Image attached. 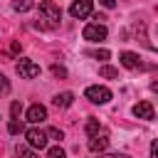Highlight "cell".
<instances>
[{
	"mask_svg": "<svg viewBox=\"0 0 158 158\" xmlns=\"http://www.w3.org/2000/svg\"><path fill=\"white\" fill-rule=\"evenodd\" d=\"M84 96H86L89 101H94V104H109V101H111V91H109L106 86H99V84L86 86Z\"/></svg>",
	"mask_w": 158,
	"mask_h": 158,
	"instance_id": "obj_1",
	"label": "cell"
},
{
	"mask_svg": "<svg viewBox=\"0 0 158 158\" xmlns=\"http://www.w3.org/2000/svg\"><path fill=\"white\" fill-rule=\"evenodd\" d=\"M40 12L44 15V20H49L52 27L59 25V20H62V10H59L52 0H42V2H40Z\"/></svg>",
	"mask_w": 158,
	"mask_h": 158,
	"instance_id": "obj_2",
	"label": "cell"
},
{
	"mask_svg": "<svg viewBox=\"0 0 158 158\" xmlns=\"http://www.w3.org/2000/svg\"><path fill=\"white\" fill-rule=\"evenodd\" d=\"M81 35H84V40H89V42H104L109 32H106V27H104L101 22H91V25L84 27Z\"/></svg>",
	"mask_w": 158,
	"mask_h": 158,
	"instance_id": "obj_3",
	"label": "cell"
},
{
	"mask_svg": "<svg viewBox=\"0 0 158 158\" xmlns=\"http://www.w3.org/2000/svg\"><path fill=\"white\" fill-rule=\"evenodd\" d=\"M91 10H94V2L91 0H74L72 7H69V15L77 17V20H84V17L91 15Z\"/></svg>",
	"mask_w": 158,
	"mask_h": 158,
	"instance_id": "obj_4",
	"label": "cell"
},
{
	"mask_svg": "<svg viewBox=\"0 0 158 158\" xmlns=\"http://www.w3.org/2000/svg\"><path fill=\"white\" fill-rule=\"evenodd\" d=\"M17 74L22 79H35V77H40V64H35L32 59H20L17 62Z\"/></svg>",
	"mask_w": 158,
	"mask_h": 158,
	"instance_id": "obj_5",
	"label": "cell"
},
{
	"mask_svg": "<svg viewBox=\"0 0 158 158\" xmlns=\"http://www.w3.org/2000/svg\"><path fill=\"white\" fill-rule=\"evenodd\" d=\"M25 138H27V146H32V148H44L47 146V133L40 131V128H27Z\"/></svg>",
	"mask_w": 158,
	"mask_h": 158,
	"instance_id": "obj_6",
	"label": "cell"
},
{
	"mask_svg": "<svg viewBox=\"0 0 158 158\" xmlns=\"http://www.w3.org/2000/svg\"><path fill=\"white\" fill-rule=\"evenodd\" d=\"M47 118V109L42 106V104H32L30 109H27V121L30 123H42Z\"/></svg>",
	"mask_w": 158,
	"mask_h": 158,
	"instance_id": "obj_7",
	"label": "cell"
},
{
	"mask_svg": "<svg viewBox=\"0 0 158 158\" xmlns=\"http://www.w3.org/2000/svg\"><path fill=\"white\" fill-rule=\"evenodd\" d=\"M121 64L126 69H143V62H141V57L136 52H123L121 54Z\"/></svg>",
	"mask_w": 158,
	"mask_h": 158,
	"instance_id": "obj_8",
	"label": "cell"
},
{
	"mask_svg": "<svg viewBox=\"0 0 158 158\" xmlns=\"http://www.w3.org/2000/svg\"><path fill=\"white\" fill-rule=\"evenodd\" d=\"M133 116H138V118H146V121H151V118H153V106H151L148 101H138V104L133 106Z\"/></svg>",
	"mask_w": 158,
	"mask_h": 158,
	"instance_id": "obj_9",
	"label": "cell"
},
{
	"mask_svg": "<svg viewBox=\"0 0 158 158\" xmlns=\"http://www.w3.org/2000/svg\"><path fill=\"white\" fill-rule=\"evenodd\" d=\"M106 146H109V138L101 133H96V136H91L89 138V151H94V153H99V151H106Z\"/></svg>",
	"mask_w": 158,
	"mask_h": 158,
	"instance_id": "obj_10",
	"label": "cell"
},
{
	"mask_svg": "<svg viewBox=\"0 0 158 158\" xmlns=\"http://www.w3.org/2000/svg\"><path fill=\"white\" fill-rule=\"evenodd\" d=\"M72 101H74V94L72 91H62V94L54 96V106L57 109H67V106H72Z\"/></svg>",
	"mask_w": 158,
	"mask_h": 158,
	"instance_id": "obj_11",
	"label": "cell"
},
{
	"mask_svg": "<svg viewBox=\"0 0 158 158\" xmlns=\"http://www.w3.org/2000/svg\"><path fill=\"white\" fill-rule=\"evenodd\" d=\"M84 131H86V136L91 138V136H96L99 133V118H89L86 121V126H84Z\"/></svg>",
	"mask_w": 158,
	"mask_h": 158,
	"instance_id": "obj_12",
	"label": "cell"
},
{
	"mask_svg": "<svg viewBox=\"0 0 158 158\" xmlns=\"http://www.w3.org/2000/svg\"><path fill=\"white\" fill-rule=\"evenodd\" d=\"M99 74H101V77H106V79H116V77H118V69H114V67L104 64V67L99 69Z\"/></svg>",
	"mask_w": 158,
	"mask_h": 158,
	"instance_id": "obj_13",
	"label": "cell"
},
{
	"mask_svg": "<svg viewBox=\"0 0 158 158\" xmlns=\"http://www.w3.org/2000/svg\"><path fill=\"white\" fill-rule=\"evenodd\" d=\"M12 7H15L17 12H25V10H30V7H32V0H15V2H12Z\"/></svg>",
	"mask_w": 158,
	"mask_h": 158,
	"instance_id": "obj_14",
	"label": "cell"
},
{
	"mask_svg": "<svg viewBox=\"0 0 158 158\" xmlns=\"http://www.w3.org/2000/svg\"><path fill=\"white\" fill-rule=\"evenodd\" d=\"M47 158H67V153H64L59 146H54V148H49V151H47Z\"/></svg>",
	"mask_w": 158,
	"mask_h": 158,
	"instance_id": "obj_15",
	"label": "cell"
},
{
	"mask_svg": "<svg viewBox=\"0 0 158 158\" xmlns=\"http://www.w3.org/2000/svg\"><path fill=\"white\" fill-rule=\"evenodd\" d=\"M10 114H12V118H20V114H22V104H20V101H12V104H10Z\"/></svg>",
	"mask_w": 158,
	"mask_h": 158,
	"instance_id": "obj_16",
	"label": "cell"
},
{
	"mask_svg": "<svg viewBox=\"0 0 158 158\" xmlns=\"http://www.w3.org/2000/svg\"><path fill=\"white\" fill-rule=\"evenodd\" d=\"M17 156H20V158H37L27 146H17Z\"/></svg>",
	"mask_w": 158,
	"mask_h": 158,
	"instance_id": "obj_17",
	"label": "cell"
},
{
	"mask_svg": "<svg viewBox=\"0 0 158 158\" xmlns=\"http://www.w3.org/2000/svg\"><path fill=\"white\" fill-rule=\"evenodd\" d=\"M7 131H10V133H20V131H22V123H20L17 118H12V121L7 123Z\"/></svg>",
	"mask_w": 158,
	"mask_h": 158,
	"instance_id": "obj_18",
	"label": "cell"
},
{
	"mask_svg": "<svg viewBox=\"0 0 158 158\" xmlns=\"http://www.w3.org/2000/svg\"><path fill=\"white\" fill-rule=\"evenodd\" d=\"M47 136H49V138H54V141H62V138H64V133H62L59 128H54V126L47 131Z\"/></svg>",
	"mask_w": 158,
	"mask_h": 158,
	"instance_id": "obj_19",
	"label": "cell"
},
{
	"mask_svg": "<svg viewBox=\"0 0 158 158\" xmlns=\"http://www.w3.org/2000/svg\"><path fill=\"white\" fill-rule=\"evenodd\" d=\"M7 91H10V81L5 74H0V94H7Z\"/></svg>",
	"mask_w": 158,
	"mask_h": 158,
	"instance_id": "obj_20",
	"label": "cell"
},
{
	"mask_svg": "<svg viewBox=\"0 0 158 158\" xmlns=\"http://www.w3.org/2000/svg\"><path fill=\"white\" fill-rule=\"evenodd\" d=\"M91 57L94 59H109L111 54H109V49H96V52H91Z\"/></svg>",
	"mask_w": 158,
	"mask_h": 158,
	"instance_id": "obj_21",
	"label": "cell"
},
{
	"mask_svg": "<svg viewBox=\"0 0 158 158\" xmlns=\"http://www.w3.org/2000/svg\"><path fill=\"white\" fill-rule=\"evenodd\" d=\"M52 74H54V77H67V69L59 67V64H54V67H52Z\"/></svg>",
	"mask_w": 158,
	"mask_h": 158,
	"instance_id": "obj_22",
	"label": "cell"
},
{
	"mask_svg": "<svg viewBox=\"0 0 158 158\" xmlns=\"http://www.w3.org/2000/svg\"><path fill=\"white\" fill-rule=\"evenodd\" d=\"M151 158H158V138L151 143Z\"/></svg>",
	"mask_w": 158,
	"mask_h": 158,
	"instance_id": "obj_23",
	"label": "cell"
},
{
	"mask_svg": "<svg viewBox=\"0 0 158 158\" xmlns=\"http://www.w3.org/2000/svg\"><path fill=\"white\" fill-rule=\"evenodd\" d=\"M101 158H131V156H126V153H109V156H101Z\"/></svg>",
	"mask_w": 158,
	"mask_h": 158,
	"instance_id": "obj_24",
	"label": "cell"
},
{
	"mask_svg": "<svg viewBox=\"0 0 158 158\" xmlns=\"http://www.w3.org/2000/svg\"><path fill=\"white\" fill-rule=\"evenodd\" d=\"M99 2H101V5H104V7H109V10H111V7H114V5H116V0H99Z\"/></svg>",
	"mask_w": 158,
	"mask_h": 158,
	"instance_id": "obj_25",
	"label": "cell"
},
{
	"mask_svg": "<svg viewBox=\"0 0 158 158\" xmlns=\"http://www.w3.org/2000/svg\"><path fill=\"white\" fill-rule=\"evenodd\" d=\"M151 91H156V94H158V81H153V84H151Z\"/></svg>",
	"mask_w": 158,
	"mask_h": 158,
	"instance_id": "obj_26",
	"label": "cell"
}]
</instances>
